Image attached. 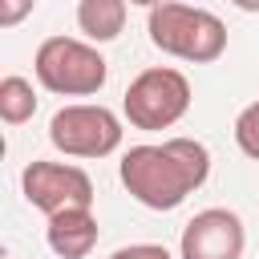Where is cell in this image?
Here are the masks:
<instances>
[{"instance_id": "8992f818", "label": "cell", "mask_w": 259, "mask_h": 259, "mask_svg": "<svg viewBox=\"0 0 259 259\" xmlns=\"http://www.w3.org/2000/svg\"><path fill=\"white\" fill-rule=\"evenodd\" d=\"M20 190L45 219L73 206H93V178L73 162H28L20 174Z\"/></svg>"}, {"instance_id": "4fadbf2b", "label": "cell", "mask_w": 259, "mask_h": 259, "mask_svg": "<svg viewBox=\"0 0 259 259\" xmlns=\"http://www.w3.org/2000/svg\"><path fill=\"white\" fill-rule=\"evenodd\" d=\"M32 8H36V0H0V28H16Z\"/></svg>"}, {"instance_id": "6da1fadb", "label": "cell", "mask_w": 259, "mask_h": 259, "mask_svg": "<svg viewBox=\"0 0 259 259\" xmlns=\"http://www.w3.org/2000/svg\"><path fill=\"white\" fill-rule=\"evenodd\" d=\"M121 186L146 210H174L182 206L210 174V150L194 138H166L142 142L121 154Z\"/></svg>"}, {"instance_id": "3957f363", "label": "cell", "mask_w": 259, "mask_h": 259, "mask_svg": "<svg viewBox=\"0 0 259 259\" xmlns=\"http://www.w3.org/2000/svg\"><path fill=\"white\" fill-rule=\"evenodd\" d=\"M32 73H36V81L49 93H61V97H93L105 85L109 65L97 53V45H89V40L49 36V40L36 45Z\"/></svg>"}, {"instance_id": "5b68a950", "label": "cell", "mask_w": 259, "mask_h": 259, "mask_svg": "<svg viewBox=\"0 0 259 259\" xmlns=\"http://www.w3.org/2000/svg\"><path fill=\"white\" fill-rule=\"evenodd\" d=\"M49 142L65 158H109L121 146V117L105 105H61L49 121Z\"/></svg>"}, {"instance_id": "5bb4252c", "label": "cell", "mask_w": 259, "mask_h": 259, "mask_svg": "<svg viewBox=\"0 0 259 259\" xmlns=\"http://www.w3.org/2000/svg\"><path fill=\"white\" fill-rule=\"evenodd\" d=\"M235 8H243V12H259V0H231Z\"/></svg>"}, {"instance_id": "9a60e30c", "label": "cell", "mask_w": 259, "mask_h": 259, "mask_svg": "<svg viewBox=\"0 0 259 259\" xmlns=\"http://www.w3.org/2000/svg\"><path fill=\"white\" fill-rule=\"evenodd\" d=\"M125 4H138V8H158L162 0H125Z\"/></svg>"}, {"instance_id": "52a82bcc", "label": "cell", "mask_w": 259, "mask_h": 259, "mask_svg": "<svg viewBox=\"0 0 259 259\" xmlns=\"http://www.w3.org/2000/svg\"><path fill=\"white\" fill-rule=\"evenodd\" d=\"M243 247H247L243 219L227 206H206L182 227L178 259H243Z\"/></svg>"}, {"instance_id": "ba28073f", "label": "cell", "mask_w": 259, "mask_h": 259, "mask_svg": "<svg viewBox=\"0 0 259 259\" xmlns=\"http://www.w3.org/2000/svg\"><path fill=\"white\" fill-rule=\"evenodd\" d=\"M97 235H101V227H97L93 206L61 210V214H53L49 227H45V239H49L53 255H61V259H85V255L97 247Z\"/></svg>"}, {"instance_id": "8fae6325", "label": "cell", "mask_w": 259, "mask_h": 259, "mask_svg": "<svg viewBox=\"0 0 259 259\" xmlns=\"http://www.w3.org/2000/svg\"><path fill=\"white\" fill-rule=\"evenodd\" d=\"M235 146L259 162V101H251L247 109H239L235 117Z\"/></svg>"}, {"instance_id": "7c38bea8", "label": "cell", "mask_w": 259, "mask_h": 259, "mask_svg": "<svg viewBox=\"0 0 259 259\" xmlns=\"http://www.w3.org/2000/svg\"><path fill=\"white\" fill-rule=\"evenodd\" d=\"M109 259H174L162 243H130V247H117Z\"/></svg>"}, {"instance_id": "7a4b0ae2", "label": "cell", "mask_w": 259, "mask_h": 259, "mask_svg": "<svg viewBox=\"0 0 259 259\" xmlns=\"http://www.w3.org/2000/svg\"><path fill=\"white\" fill-rule=\"evenodd\" d=\"M146 32L158 53L190 61V65H210L227 53V24L214 12L182 4V0H162L158 8H150Z\"/></svg>"}, {"instance_id": "30bf717a", "label": "cell", "mask_w": 259, "mask_h": 259, "mask_svg": "<svg viewBox=\"0 0 259 259\" xmlns=\"http://www.w3.org/2000/svg\"><path fill=\"white\" fill-rule=\"evenodd\" d=\"M32 113H36V93H32V81H24V77L8 73V77L0 81V117H4L8 125H24Z\"/></svg>"}, {"instance_id": "277c9868", "label": "cell", "mask_w": 259, "mask_h": 259, "mask_svg": "<svg viewBox=\"0 0 259 259\" xmlns=\"http://www.w3.org/2000/svg\"><path fill=\"white\" fill-rule=\"evenodd\" d=\"M190 81L186 73L170 69V65H154V69H142L130 85H125V97H121V113L130 117L134 130H170L186 117L190 109Z\"/></svg>"}, {"instance_id": "9c48e42d", "label": "cell", "mask_w": 259, "mask_h": 259, "mask_svg": "<svg viewBox=\"0 0 259 259\" xmlns=\"http://www.w3.org/2000/svg\"><path fill=\"white\" fill-rule=\"evenodd\" d=\"M125 16H130V4L125 0H81L77 4V28L85 32L89 45L117 40L121 28H125Z\"/></svg>"}]
</instances>
